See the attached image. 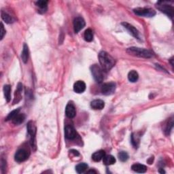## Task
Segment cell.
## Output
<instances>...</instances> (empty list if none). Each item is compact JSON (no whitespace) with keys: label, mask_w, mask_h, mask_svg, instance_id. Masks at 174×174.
<instances>
[{"label":"cell","mask_w":174,"mask_h":174,"mask_svg":"<svg viewBox=\"0 0 174 174\" xmlns=\"http://www.w3.org/2000/svg\"><path fill=\"white\" fill-rule=\"evenodd\" d=\"M99 60L101 68L104 70L109 71L115 65V60L112 56L105 51H101L99 55Z\"/></svg>","instance_id":"1"},{"label":"cell","mask_w":174,"mask_h":174,"mask_svg":"<svg viewBox=\"0 0 174 174\" xmlns=\"http://www.w3.org/2000/svg\"><path fill=\"white\" fill-rule=\"evenodd\" d=\"M127 52L130 55L146 58H151L153 56V53L150 50L137 47H130L128 48L127 50Z\"/></svg>","instance_id":"2"},{"label":"cell","mask_w":174,"mask_h":174,"mask_svg":"<svg viewBox=\"0 0 174 174\" xmlns=\"http://www.w3.org/2000/svg\"><path fill=\"white\" fill-rule=\"evenodd\" d=\"M157 8L160 10V12H163L165 14H167L169 17H170L171 19L173 17L174 9L172 6L169 4L167 2H158L157 4Z\"/></svg>","instance_id":"3"},{"label":"cell","mask_w":174,"mask_h":174,"mask_svg":"<svg viewBox=\"0 0 174 174\" xmlns=\"http://www.w3.org/2000/svg\"><path fill=\"white\" fill-rule=\"evenodd\" d=\"M91 71L94 80L98 83H101L104 80V70L98 65L94 64L91 67Z\"/></svg>","instance_id":"4"},{"label":"cell","mask_w":174,"mask_h":174,"mask_svg":"<svg viewBox=\"0 0 174 174\" xmlns=\"http://www.w3.org/2000/svg\"><path fill=\"white\" fill-rule=\"evenodd\" d=\"M27 131L28 134L30 135V143L31 145H32V148H34L35 149V135H36V126L34 123V122L33 121H29L27 124Z\"/></svg>","instance_id":"5"},{"label":"cell","mask_w":174,"mask_h":174,"mask_svg":"<svg viewBox=\"0 0 174 174\" xmlns=\"http://www.w3.org/2000/svg\"><path fill=\"white\" fill-rule=\"evenodd\" d=\"M134 13L140 16L145 17H153L156 14V12L151 8H137L134 10Z\"/></svg>","instance_id":"6"},{"label":"cell","mask_w":174,"mask_h":174,"mask_svg":"<svg viewBox=\"0 0 174 174\" xmlns=\"http://www.w3.org/2000/svg\"><path fill=\"white\" fill-rule=\"evenodd\" d=\"M116 90V84L114 82L105 83L101 86V92L105 95H110Z\"/></svg>","instance_id":"7"},{"label":"cell","mask_w":174,"mask_h":174,"mask_svg":"<svg viewBox=\"0 0 174 174\" xmlns=\"http://www.w3.org/2000/svg\"><path fill=\"white\" fill-rule=\"evenodd\" d=\"M29 157V153L25 149H19L14 156V159L18 163H22L26 160Z\"/></svg>","instance_id":"8"},{"label":"cell","mask_w":174,"mask_h":174,"mask_svg":"<svg viewBox=\"0 0 174 174\" xmlns=\"http://www.w3.org/2000/svg\"><path fill=\"white\" fill-rule=\"evenodd\" d=\"M85 21L83 18L82 17H76L74 20V29L75 33H78L83 28L85 27Z\"/></svg>","instance_id":"9"},{"label":"cell","mask_w":174,"mask_h":174,"mask_svg":"<svg viewBox=\"0 0 174 174\" xmlns=\"http://www.w3.org/2000/svg\"><path fill=\"white\" fill-rule=\"evenodd\" d=\"M76 131L71 125H67L65 127V136L68 140H74L76 137Z\"/></svg>","instance_id":"10"},{"label":"cell","mask_w":174,"mask_h":174,"mask_svg":"<svg viewBox=\"0 0 174 174\" xmlns=\"http://www.w3.org/2000/svg\"><path fill=\"white\" fill-rule=\"evenodd\" d=\"M122 25H123L125 29H127L128 32H129L130 34H131L134 38H137V39H139L140 38V33L138 32L137 29L135 27L133 26L132 25H130L128 22H122Z\"/></svg>","instance_id":"11"},{"label":"cell","mask_w":174,"mask_h":174,"mask_svg":"<svg viewBox=\"0 0 174 174\" xmlns=\"http://www.w3.org/2000/svg\"><path fill=\"white\" fill-rule=\"evenodd\" d=\"M86 90V84L83 81L79 80L74 84V91L76 93H82Z\"/></svg>","instance_id":"12"},{"label":"cell","mask_w":174,"mask_h":174,"mask_svg":"<svg viewBox=\"0 0 174 174\" xmlns=\"http://www.w3.org/2000/svg\"><path fill=\"white\" fill-rule=\"evenodd\" d=\"M65 114L70 118H73L76 116V108L72 104H68L65 108Z\"/></svg>","instance_id":"13"},{"label":"cell","mask_w":174,"mask_h":174,"mask_svg":"<svg viewBox=\"0 0 174 174\" xmlns=\"http://www.w3.org/2000/svg\"><path fill=\"white\" fill-rule=\"evenodd\" d=\"M91 106L94 110H100L104 109V107H105V103L104 101L101 100V99H95V100H93L91 102Z\"/></svg>","instance_id":"14"},{"label":"cell","mask_w":174,"mask_h":174,"mask_svg":"<svg viewBox=\"0 0 174 174\" xmlns=\"http://www.w3.org/2000/svg\"><path fill=\"white\" fill-rule=\"evenodd\" d=\"M131 169L133 171H135V172L140 173H145L146 171H147L146 166L142 165V164H139V163H135V164L133 165Z\"/></svg>","instance_id":"15"},{"label":"cell","mask_w":174,"mask_h":174,"mask_svg":"<svg viewBox=\"0 0 174 174\" xmlns=\"http://www.w3.org/2000/svg\"><path fill=\"white\" fill-rule=\"evenodd\" d=\"M2 19H3L8 24L13 23L15 21V19L11 16V15L9 14L6 11H4V10L2 11Z\"/></svg>","instance_id":"16"},{"label":"cell","mask_w":174,"mask_h":174,"mask_svg":"<svg viewBox=\"0 0 174 174\" xmlns=\"http://www.w3.org/2000/svg\"><path fill=\"white\" fill-rule=\"evenodd\" d=\"M105 155H106V152H105L104 150H99L92 155V158L95 162H99L101 159H103Z\"/></svg>","instance_id":"17"},{"label":"cell","mask_w":174,"mask_h":174,"mask_svg":"<svg viewBox=\"0 0 174 174\" xmlns=\"http://www.w3.org/2000/svg\"><path fill=\"white\" fill-rule=\"evenodd\" d=\"M25 115L24 114H16L13 119L12 120L13 124L18 125L20 124L25 121Z\"/></svg>","instance_id":"18"},{"label":"cell","mask_w":174,"mask_h":174,"mask_svg":"<svg viewBox=\"0 0 174 174\" xmlns=\"http://www.w3.org/2000/svg\"><path fill=\"white\" fill-rule=\"evenodd\" d=\"M104 164L106 165H111L116 163V158L112 155H105L103 158Z\"/></svg>","instance_id":"19"},{"label":"cell","mask_w":174,"mask_h":174,"mask_svg":"<svg viewBox=\"0 0 174 174\" xmlns=\"http://www.w3.org/2000/svg\"><path fill=\"white\" fill-rule=\"evenodd\" d=\"M29 48H28V46L27 44H24L23 46V49H22V55H21V58L22 61L25 63H26L28 61V58H29Z\"/></svg>","instance_id":"20"},{"label":"cell","mask_w":174,"mask_h":174,"mask_svg":"<svg viewBox=\"0 0 174 174\" xmlns=\"http://www.w3.org/2000/svg\"><path fill=\"white\" fill-rule=\"evenodd\" d=\"M138 78H139V75H138V73L136 71L131 70L128 74V79L131 82H137Z\"/></svg>","instance_id":"21"},{"label":"cell","mask_w":174,"mask_h":174,"mask_svg":"<svg viewBox=\"0 0 174 174\" xmlns=\"http://www.w3.org/2000/svg\"><path fill=\"white\" fill-rule=\"evenodd\" d=\"M4 93L7 102H9L11 99V86L10 85H5L4 86Z\"/></svg>","instance_id":"22"},{"label":"cell","mask_w":174,"mask_h":174,"mask_svg":"<svg viewBox=\"0 0 174 174\" xmlns=\"http://www.w3.org/2000/svg\"><path fill=\"white\" fill-rule=\"evenodd\" d=\"M84 40H85L86 42H90L91 41H93V32L91 29H87L85 32H84Z\"/></svg>","instance_id":"23"},{"label":"cell","mask_w":174,"mask_h":174,"mask_svg":"<svg viewBox=\"0 0 174 174\" xmlns=\"http://www.w3.org/2000/svg\"><path fill=\"white\" fill-rule=\"evenodd\" d=\"M87 169H88V165L84 163H82L76 165V171H77L78 173H82L85 171Z\"/></svg>","instance_id":"24"},{"label":"cell","mask_w":174,"mask_h":174,"mask_svg":"<svg viewBox=\"0 0 174 174\" xmlns=\"http://www.w3.org/2000/svg\"><path fill=\"white\" fill-rule=\"evenodd\" d=\"M36 6L39 7L41 10H46L47 9V5H48V1H38L36 3Z\"/></svg>","instance_id":"25"},{"label":"cell","mask_w":174,"mask_h":174,"mask_svg":"<svg viewBox=\"0 0 174 174\" xmlns=\"http://www.w3.org/2000/svg\"><path fill=\"white\" fill-rule=\"evenodd\" d=\"M118 158L120 160L122 161V162H124V161H127L128 160V158H129V155H128L126 152L122 151V152H120L118 153Z\"/></svg>","instance_id":"26"},{"label":"cell","mask_w":174,"mask_h":174,"mask_svg":"<svg viewBox=\"0 0 174 174\" xmlns=\"http://www.w3.org/2000/svg\"><path fill=\"white\" fill-rule=\"evenodd\" d=\"M19 111H20V108H18L16 110H13L12 112H10V113L8 114V116L6 118V121H10V120L13 119L15 117V116L19 113Z\"/></svg>","instance_id":"27"},{"label":"cell","mask_w":174,"mask_h":174,"mask_svg":"<svg viewBox=\"0 0 174 174\" xmlns=\"http://www.w3.org/2000/svg\"><path fill=\"white\" fill-rule=\"evenodd\" d=\"M173 126V119H171L170 121L169 122V123L167 126V129H166V130H165L167 135L170 134L171 130L172 129Z\"/></svg>","instance_id":"28"},{"label":"cell","mask_w":174,"mask_h":174,"mask_svg":"<svg viewBox=\"0 0 174 174\" xmlns=\"http://www.w3.org/2000/svg\"><path fill=\"white\" fill-rule=\"evenodd\" d=\"M2 25V27H1V40H2L4 38V35L6 34V30L4 29V24L1 23Z\"/></svg>","instance_id":"29"},{"label":"cell","mask_w":174,"mask_h":174,"mask_svg":"<svg viewBox=\"0 0 174 174\" xmlns=\"http://www.w3.org/2000/svg\"><path fill=\"white\" fill-rule=\"evenodd\" d=\"M70 152H71V153H72V154H74L75 156H79V155H80V154H79V152H78V151L76 150H71Z\"/></svg>","instance_id":"30"},{"label":"cell","mask_w":174,"mask_h":174,"mask_svg":"<svg viewBox=\"0 0 174 174\" xmlns=\"http://www.w3.org/2000/svg\"><path fill=\"white\" fill-rule=\"evenodd\" d=\"M159 173H165V171L163 170V169H159Z\"/></svg>","instance_id":"31"},{"label":"cell","mask_w":174,"mask_h":174,"mask_svg":"<svg viewBox=\"0 0 174 174\" xmlns=\"http://www.w3.org/2000/svg\"><path fill=\"white\" fill-rule=\"evenodd\" d=\"M87 173H96L97 171H95L94 170H90V171H87Z\"/></svg>","instance_id":"32"}]
</instances>
